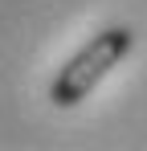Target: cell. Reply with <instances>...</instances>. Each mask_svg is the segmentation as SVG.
<instances>
[{"label": "cell", "instance_id": "1", "mask_svg": "<svg viewBox=\"0 0 147 151\" xmlns=\"http://www.w3.org/2000/svg\"><path fill=\"white\" fill-rule=\"evenodd\" d=\"M131 49H135V33L127 25H110V29H102V33H94V37L57 70L53 86H49V102L61 106V110L86 102L98 90V82L110 74Z\"/></svg>", "mask_w": 147, "mask_h": 151}]
</instances>
